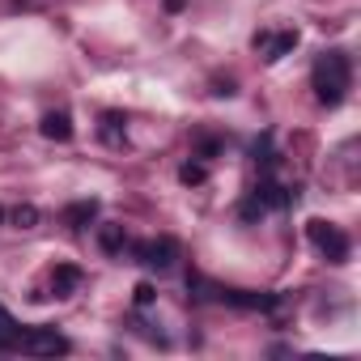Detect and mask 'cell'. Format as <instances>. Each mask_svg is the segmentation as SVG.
Wrapping results in <instances>:
<instances>
[{
    "mask_svg": "<svg viewBox=\"0 0 361 361\" xmlns=\"http://www.w3.org/2000/svg\"><path fill=\"white\" fill-rule=\"evenodd\" d=\"M102 247H106V251H119V247H123V243H119V230H106V234H102Z\"/></svg>",
    "mask_w": 361,
    "mask_h": 361,
    "instance_id": "13",
    "label": "cell"
},
{
    "mask_svg": "<svg viewBox=\"0 0 361 361\" xmlns=\"http://www.w3.org/2000/svg\"><path fill=\"white\" fill-rule=\"evenodd\" d=\"M310 85H314V98L323 106H340L348 98V90H353V64H348V56L340 47L323 51L314 60V68H310Z\"/></svg>",
    "mask_w": 361,
    "mask_h": 361,
    "instance_id": "1",
    "label": "cell"
},
{
    "mask_svg": "<svg viewBox=\"0 0 361 361\" xmlns=\"http://www.w3.org/2000/svg\"><path fill=\"white\" fill-rule=\"evenodd\" d=\"M0 221H5V209H0Z\"/></svg>",
    "mask_w": 361,
    "mask_h": 361,
    "instance_id": "14",
    "label": "cell"
},
{
    "mask_svg": "<svg viewBox=\"0 0 361 361\" xmlns=\"http://www.w3.org/2000/svg\"><path fill=\"white\" fill-rule=\"evenodd\" d=\"M18 353H30V357H60L68 353V340L56 331V327H18V340H13Z\"/></svg>",
    "mask_w": 361,
    "mask_h": 361,
    "instance_id": "2",
    "label": "cell"
},
{
    "mask_svg": "<svg viewBox=\"0 0 361 361\" xmlns=\"http://www.w3.org/2000/svg\"><path fill=\"white\" fill-rule=\"evenodd\" d=\"M136 259H140L145 268L166 272V268L178 259V243H174V238H153V243H140V247H136Z\"/></svg>",
    "mask_w": 361,
    "mask_h": 361,
    "instance_id": "4",
    "label": "cell"
},
{
    "mask_svg": "<svg viewBox=\"0 0 361 361\" xmlns=\"http://www.w3.org/2000/svg\"><path fill=\"white\" fill-rule=\"evenodd\" d=\"M102 140H111V145L123 140V115H115V111L102 115Z\"/></svg>",
    "mask_w": 361,
    "mask_h": 361,
    "instance_id": "9",
    "label": "cell"
},
{
    "mask_svg": "<svg viewBox=\"0 0 361 361\" xmlns=\"http://www.w3.org/2000/svg\"><path fill=\"white\" fill-rule=\"evenodd\" d=\"M204 174H209V170H204L200 161H188L183 170H178V178H183V183H204Z\"/></svg>",
    "mask_w": 361,
    "mask_h": 361,
    "instance_id": "11",
    "label": "cell"
},
{
    "mask_svg": "<svg viewBox=\"0 0 361 361\" xmlns=\"http://www.w3.org/2000/svg\"><path fill=\"white\" fill-rule=\"evenodd\" d=\"M51 285H56V298H68V293L81 285V272H77L73 264H60V268L51 272Z\"/></svg>",
    "mask_w": 361,
    "mask_h": 361,
    "instance_id": "7",
    "label": "cell"
},
{
    "mask_svg": "<svg viewBox=\"0 0 361 361\" xmlns=\"http://www.w3.org/2000/svg\"><path fill=\"white\" fill-rule=\"evenodd\" d=\"M306 238L314 243V251H319L323 259H331V264H344V259H348V234H344L340 226H331V221H310V226H306Z\"/></svg>",
    "mask_w": 361,
    "mask_h": 361,
    "instance_id": "3",
    "label": "cell"
},
{
    "mask_svg": "<svg viewBox=\"0 0 361 361\" xmlns=\"http://www.w3.org/2000/svg\"><path fill=\"white\" fill-rule=\"evenodd\" d=\"M255 47L264 60H281L289 47H298V30H281V35H255Z\"/></svg>",
    "mask_w": 361,
    "mask_h": 361,
    "instance_id": "5",
    "label": "cell"
},
{
    "mask_svg": "<svg viewBox=\"0 0 361 361\" xmlns=\"http://www.w3.org/2000/svg\"><path fill=\"white\" fill-rule=\"evenodd\" d=\"M39 128H43L47 140H68V136H73V119H68V111H47Z\"/></svg>",
    "mask_w": 361,
    "mask_h": 361,
    "instance_id": "6",
    "label": "cell"
},
{
    "mask_svg": "<svg viewBox=\"0 0 361 361\" xmlns=\"http://www.w3.org/2000/svg\"><path fill=\"white\" fill-rule=\"evenodd\" d=\"M13 340H18V319H13L5 306H0V353L13 348Z\"/></svg>",
    "mask_w": 361,
    "mask_h": 361,
    "instance_id": "8",
    "label": "cell"
},
{
    "mask_svg": "<svg viewBox=\"0 0 361 361\" xmlns=\"http://www.w3.org/2000/svg\"><path fill=\"white\" fill-rule=\"evenodd\" d=\"M13 221H18V226H22V230H30V226H35V221H39V213H35V209H30V204H26V209H18V213H13Z\"/></svg>",
    "mask_w": 361,
    "mask_h": 361,
    "instance_id": "12",
    "label": "cell"
},
{
    "mask_svg": "<svg viewBox=\"0 0 361 361\" xmlns=\"http://www.w3.org/2000/svg\"><path fill=\"white\" fill-rule=\"evenodd\" d=\"M94 213H98V200H81V204H73L68 209V226H85V221H94Z\"/></svg>",
    "mask_w": 361,
    "mask_h": 361,
    "instance_id": "10",
    "label": "cell"
}]
</instances>
